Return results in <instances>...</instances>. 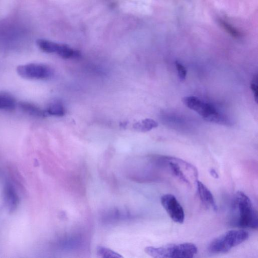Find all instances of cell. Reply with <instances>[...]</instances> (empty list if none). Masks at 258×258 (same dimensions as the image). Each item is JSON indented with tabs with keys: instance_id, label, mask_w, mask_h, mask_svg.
<instances>
[{
	"instance_id": "obj_1",
	"label": "cell",
	"mask_w": 258,
	"mask_h": 258,
	"mask_svg": "<svg viewBox=\"0 0 258 258\" xmlns=\"http://www.w3.org/2000/svg\"><path fill=\"white\" fill-rule=\"evenodd\" d=\"M231 223L234 227L257 230L258 213L250 199L242 192H237L232 202Z\"/></svg>"
},
{
	"instance_id": "obj_17",
	"label": "cell",
	"mask_w": 258,
	"mask_h": 258,
	"mask_svg": "<svg viewBox=\"0 0 258 258\" xmlns=\"http://www.w3.org/2000/svg\"><path fill=\"white\" fill-rule=\"evenodd\" d=\"M258 75L256 74L254 76L252 83L251 84V88L252 91V92L254 95V99L256 103H258Z\"/></svg>"
},
{
	"instance_id": "obj_13",
	"label": "cell",
	"mask_w": 258,
	"mask_h": 258,
	"mask_svg": "<svg viewBox=\"0 0 258 258\" xmlns=\"http://www.w3.org/2000/svg\"><path fill=\"white\" fill-rule=\"evenodd\" d=\"M37 44L40 49L47 53L57 54L60 46L58 43L50 41L44 39H39L37 41Z\"/></svg>"
},
{
	"instance_id": "obj_20",
	"label": "cell",
	"mask_w": 258,
	"mask_h": 258,
	"mask_svg": "<svg viewBox=\"0 0 258 258\" xmlns=\"http://www.w3.org/2000/svg\"><path fill=\"white\" fill-rule=\"evenodd\" d=\"M210 172H211V175L215 177V178L217 179L218 178L219 175L216 171L215 169H212L211 171H210Z\"/></svg>"
},
{
	"instance_id": "obj_14",
	"label": "cell",
	"mask_w": 258,
	"mask_h": 258,
	"mask_svg": "<svg viewBox=\"0 0 258 258\" xmlns=\"http://www.w3.org/2000/svg\"><path fill=\"white\" fill-rule=\"evenodd\" d=\"M158 123L153 119H146L141 120L134 125L136 130L140 132H148L157 127Z\"/></svg>"
},
{
	"instance_id": "obj_10",
	"label": "cell",
	"mask_w": 258,
	"mask_h": 258,
	"mask_svg": "<svg viewBox=\"0 0 258 258\" xmlns=\"http://www.w3.org/2000/svg\"><path fill=\"white\" fill-rule=\"evenodd\" d=\"M5 197L9 208L13 211L19 204V198L13 187L7 184L5 188Z\"/></svg>"
},
{
	"instance_id": "obj_12",
	"label": "cell",
	"mask_w": 258,
	"mask_h": 258,
	"mask_svg": "<svg viewBox=\"0 0 258 258\" xmlns=\"http://www.w3.org/2000/svg\"><path fill=\"white\" fill-rule=\"evenodd\" d=\"M48 115L63 117L66 114V108L63 104L58 101H54L48 105L45 109Z\"/></svg>"
},
{
	"instance_id": "obj_16",
	"label": "cell",
	"mask_w": 258,
	"mask_h": 258,
	"mask_svg": "<svg viewBox=\"0 0 258 258\" xmlns=\"http://www.w3.org/2000/svg\"><path fill=\"white\" fill-rule=\"evenodd\" d=\"M97 254L104 258H123V257L119 253L103 247L97 248Z\"/></svg>"
},
{
	"instance_id": "obj_3",
	"label": "cell",
	"mask_w": 258,
	"mask_h": 258,
	"mask_svg": "<svg viewBox=\"0 0 258 258\" xmlns=\"http://www.w3.org/2000/svg\"><path fill=\"white\" fill-rule=\"evenodd\" d=\"M184 104L189 108L196 111L203 119L210 123L230 126L229 118L221 114L212 104L202 101L196 96H186L183 99Z\"/></svg>"
},
{
	"instance_id": "obj_18",
	"label": "cell",
	"mask_w": 258,
	"mask_h": 258,
	"mask_svg": "<svg viewBox=\"0 0 258 258\" xmlns=\"http://www.w3.org/2000/svg\"><path fill=\"white\" fill-rule=\"evenodd\" d=\"M175 66L177 72H178L180 79L181 81L185 80L187 76V70L186 68L183 64L177 61L175 62Z\"/></svg>"
},
{
	"instance_id": "obj_7",
	"label": "cell",
	"mask_w": 258,
	"mask_h": 258,
	"mask_svg": "<svg viewBox=\"0 0 258 258\" xmlns=\"http://www.w3.org/2000/svg\"><path fill=\"white\" fill-rule=\"evenodd\" d=\"M161 203L173 221L180 224L184 222V209L174 195L170 194L163 195L161 198Z\"/></svg>"
},
{
	"instance_id": "obj_6",
	"label": "cell",
	"mask_w": 258,
	"mask_h": 258,
	"mask_svg": "<svg viewBox=\"0 0 258 258\" xmlns=\"http://www.w3.org/2000/svg\"><path fill=\"white\" fill-rule=\"evenodd\" d=\"M17 72L22 77L28 79L45 80L53 75L52 69L46 64L30 63L19 66Z\"/></svg>"
},
{
	"instance_id": "obj_4",
	"label": "cell",
	"mask_w": 258,
	"mask_h": 258,
	"mask_svg": "<svg viewBox=\"0 0 258 258\" xmlns=\"http://www.w3.org/2000/svg\"><path fill=\"white\" fill-rule=\"evenodd\" d=\"M145 252L155 258H191L197 254L198 248L195 244L185 243L158 248L148 247Z\"/></svg>"
},
{
	"instance_id": "obj_15",
	"label": "cell",
	"mask_w": 258,
	"mask_h": 258,
	"mask_svg": "<svg viewBox=\"0 0 258 258\" xmlns=\"http://www.w3.org/2000/svg\"><path fill=\"white\" fill-rule=\"evenodd\" d=\"M57 54L64 59L76 58L79 56L78 52L75 51L66 44H61Z\"/></svg>"
},
{
	"instance_id": "obj_11",
	"label": "cell",
	"mask_w": 258,
	"mask_h": 258,
	"mask_svg": "<svg viewBox=\"0 0 258 258\" xmlns=\"http://www.w3.org/2000/svg\"><path fill=\"white\" fill-rule=\"evenodd\" d=\"M17 106L14 97L9 93L0 92V109L11 110Z\"/></svg>"
},
{
	"instance_id": "obj_2",
	"label": "cell",
	"mask_w": 258,
	"mask_h": 258,
	"mask_svg": "<svg viewBox=\"0 0 258 258\" xmlns=\"http://www.w3.org/2000/svg\"><path fill=\"white\" fill-rule=\"evenodd\" d=\"M157 162L167 168L171 174L185 184L192 186L198 180V172L194 166L181 159L171 156L156 155Z\"/></svg>"
},
{
	"instance_id": "obj_9",
	"label": "cell",
	"mask_w": 258,
	"mask_h": 258,
	"mask_svg": "<svg viewBox=\"0 0 258 258\" xmlns=\"http://www.w3.org/2000/svg\"><path fill=\"white\" fill-rule=\"evenodd\" d=\"M20 108L26 114L35 117L44 118L47 116L45 110H43L35 104L26 102L19 104Z\"/></svg>"
},
{
	"instance_id": "obj_8",
	"label": "cell",
	"mask_w": 258,
	"mask_h": 258,
	"mask_svg": "<svg viewBox=\"0 0 258 258\" xmlns=\"http://www.w3.org/2000/svg\"><path fill=\"white\" fill-rule=\"evenodd\" d=\"M196 187L198 195L202 203L207 208L217 211V206L213 194L202 182L197 180Z\"/></svg>"
},
{
	"instance_id": "obj_5",
	"label": "cell",
	"mask_w": 258,
	"mask_h": 258,
	"mask_svg": "<svg viewBox=\"0 0 258 258\" xmlns=\"http://www.w3.org/2000/svg\"><path fill=\"white\" fill-rule=\"evenodd\" d=\"M249 237V233L244 230H231L212 241L208 247V251L215 254L226 253L243 243Z\"/></svg>"
},
{
	"instance_id": "obj_19",
	"label": "cell",
	"mask_w": 258,
	"mask_h": 258,
	"mask_svg": "<svg viewBox=\"0 0 258 258\" xmlns=\"http://www.w3.org/2000/svg\"><path fill=\"white\" fill-rule=\"evenodd\" d=\"M221 23L223 27L226 30H227L233 36L235 37H238L240 36V35L239 34V32L229 24L222 21H221Z\"/></svg>"
}]
</instances>
